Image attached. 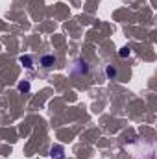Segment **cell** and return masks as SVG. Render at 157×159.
I'll return each mask as SVG.
<instances>
[{"label":"cell","mask_w":157,"mask_h":159,"mask_svg":"<svg viewBox=\"0 0 157 159\" xmlns=\"http://www.w3.org/2000/svg\"><path fill=\"white\" fill-rule=\"evenodd\" d=\"M20 63H22L26 69H32V67H34V61H32L30 56H20Z\"/></svg>","instance_id":"obj_4"},{"label":"cell","mask_w":157,"mask_h":159,"mask_svg":"<svg viewBox=\"0 0 157 159\" xmlns=\"http://www.w3.org/2000/svg\"><path fill=\"white\" fill-rule=\"evenodd\" d=\"M126 56H129V48H128V46L120 50V57H126Z\"/></svg>","instance_id":"obj_6"},{"label":"cell","mask_w":157,"mask_h":159,"mask_svg":"<svg viewBox=\"0 0 157 159\" xmlns=\"http://www.w3.org/2000/svg\"><path fill=\"white\" fill-rule=\"evenodd\" d=\"M63 152H65V150H63V146H59V144H56V146L50 148L52 159H65V154H63Z\"/></svg>","instance_id":"obj_1"},{"label":"cell","mask_w":157,"mask_h":159,"mask_svg":"<svg viewBox=\"0 0 157 159\" xmlns=\"http://www.w3.org/2000/svg\"><path fill=\"white\" fill-rule=\"evenodd\" d=\"M105 74H107V78H109V80H115L118 76L117 69H115L113 65H107V67H105Z\"/></svg>","instance_id":"obj_3"},{"label":"cell","mask_w":157,"mask_h":159,"mask_svg":"<svg viewBox=\"0 0 157 159\" xmlns=\"http://www.w3.org/2000/svg\"><path fill=\"white\" fill-rule=\"evenodd\" d=\"M41 65H43L44 69H52V67L56 65V57H54V56H43V57H41Z\"/></svg>","instance_id":"obj_2"},{"label":"cell","mask_w":157,"mask_h":159,"mask_svg":"<svg viewBox=\"0 0 157 159\" xmlns=\"http://www.w3.org/2000/svg\"><path fill=\"white\" fill-rule=\"evenodd\" d=\"M19 91H22V93L30 91V83H28V81H20V83H19Z\"/></svg>","instance_id":"obj_5"}]
</instances>
